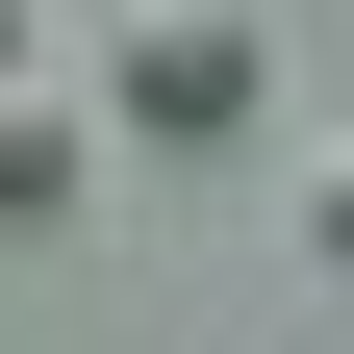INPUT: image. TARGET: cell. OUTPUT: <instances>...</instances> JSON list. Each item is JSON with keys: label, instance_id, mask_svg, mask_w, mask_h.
Masks as SVG:
<instances>
[{"label": "cell", "instance_id": "cell-1", "mask_svg": "<svg viewBox=\"0 0 354 354\" xmlns=\"http://www.w3.org/2000/svg\"><path fill=\"white\" fill-rule=\"evenodd\" d=\"M102 127H177V152L279 127V26L253 0H102Z\"/></svg>", "mask_w": 354, "mask_h": 354}]
</instances>
